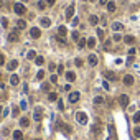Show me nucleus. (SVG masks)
<instances>
[{
  "instance_id": "nucleus-7",
  "label": "nucleus",
  "mask_w": 140,
  "mask_h": 140,
  "mask_svg": "<svg viewBox=\"0 0 140 140\" xmlns=\"http://www.w3.org/2000/svg\"><path fill=\"white\" fill-rule=\"evenodd\" d=\"M119 102H120L122 107H127V106H129V96H127V94H122V96L119 97Z\"/></svg>"
},
{
  "instance_id": "nucleus-63",
  "label": "nucleus",
  "mask_w": 140,
  "mask_h": 140,
  "mask_svg": "<svg viewBox=\"0 0 140 140\" xmlns=\"http://www.w3.org/2000/svg\"><path fill=\"white\" fill-rule=\"evenodd\" d=\"M0 119H2V117H0Z\"/></svg>"
},
{
  "instance_id": "nucleus-37",
  "label": "nucleus",
  "mask_w": 140,
  "mask_h": 140,
  "mask_svg": "<svg viewBox=\"0 0 140 140\" xmlns=\"http://www.w3.org/2000/svg\"><path fill=\"white\" fill-rule=\"evenodd\" d=\"M112 40H114V41H120V40H124V38L120 36L119 33H115V35H114V36H112Z\"/></svg>"
},
{
  "instance_id": "nucleus-41",
  "label": "nucleus",
  "mask_w": 140,
  "mask_h": 140,
  "mask_svg": "<svg viewBox=\"0 0 140 140\" xmlns=\"http://www.w3.org/2000/svg\"><path fill=\"white\" fill-rule=\"evenodd\" d=\"M45 7H46L45 2H38V8H40V10H45Z\"/></svg>"
},
{
  "instance_id": "nucleus-22",
  "label": "nucleus",
  "mask_w": 140,
  "mask_h": 140,
  "mask_svg": "<svg viewBox=\"0 0 140 140\" xmlns=\"http://www.w3.org/2000/svg\"><path fill=\"white\" fill-rule=\"evenodd\" d=\"M89 23H91L92 27H96L97 23H99V18H97L96 15H91V16H89Z\"/></svg>"
},
{
  "instance_id": "nucleus-5",
  "label": "nucleus",
  "mask_w": 140,
  "mask_h": 140,
  "mask_svg": "<svg viewBox=\"0 0 140 140\" xmlns=\"http://www.w3.org/2000/svg\"><path fill=\"white\" fill-rule=\"evenodd\" d=\"M18 28H16V30H13V31L12 33H8V36H7V40H8V41H12V43H15V41H18Z\"/></svg>"
},
{
  "instance_id": "nucleus-27",
  "label": "nucleus",
  "mask_w": 140,
  "mask_h": 140,
  "mask_svg": "<svg viewBox=\"0 0 140 140\" xmlns=\"http://www.w3.org/2000/svg\"><path fill=\"white\" fill-rule=\"evenodd\" d=\"M35 63H36L38 66H41L45 63V58H43V56H36V58H35Z\"/></svg>"
},
{
  "instance_id": "nucleus-55",
  "label": "nucleus",
  "mask_w": 140,
  "mask_h": 140,
  "mask_svg": "<svg viewBox=\"0 0 140 140\" xmlns=\"http://www.w3.org/2000/svg\"><path fill=\"white\" fill-rule=\"evenodd\" d=\"M2 99H3V94H0V101H2Z\"/></svg>"
},
{
  "instance_id": "nucleus-23",
  "label": "nucleus",
  "mask_w": 140,
  "mask_h": 140,
  "mask_svg": "<svg viewBox=\"0 0 140 140\" xmlns=\"http://www.w3.org/2000/svg\"><path fill=\"white\" fill-rule=\"evenodd\" d=\"M20 125H22V127H28V125H30V120H28L27 117H22L20 119Z\"/></svg>"
},
{
  "instance_id": "nucleus-6",
  "label": "nucleus",
  "mask_w": 140,
  "mask_h": 140,
  "mask_svg": "<svg viewBox=\"0 0 140 140\" xmlns=\"http://www.w3.org/2000/svg\"><path fill=\"white\" fill-rule=\"evenodd\" d=\"M79 97H81V94H79L78 91H74V92H69V97H68V99H69L71 104H74V102L79 101Z\"/></svg>"
},
{
  "instance_id": "nucleus-40",
  "label": "nucleus",
  "mask_w": 140,
  "mask_h": 140,
  "mask_svg": "<svg viewBox=\"0 0 140 140\" xmlns=\"http://www.w3.org/2000/svg\"><path fill=\"white\" fill-rule=\"evenodd\" d=\"M58 43H59V45H66V40H64V36H58Z\"/></svg>"
},
{
  "instance_id": "nucleus-8",
  "label": "nucleus",
  "mask_w": 140,
  "mask_h": 140,
  "mask_svg": "<svg viewBox=\"0 0 140 140\" xmlns=\"http://www.w3.org/2000/svg\"><path fill=\"white\" fill-rule=\"evenodd\" d=\"M30 35H31V38H35V40H36V38L41 36V30H40V28H36V27H33L31 30H30Z\"/></svg>"
},
{
  "instance_id": "nucleus-62",
  "label": "nucleus",
  "mask_w": 140,
  "mask_h": 140,
  "mask_svg": "<svg viewBox=\"0 0 140 140\" xmlns=\"http://www.w3.org/2000/svg\"><path fill=\"white\" fill-rule=\"evenodd\" d=\"M0 78H2V76H0Z\"/></svg>"
},
{
  "instance_id": "nucleus-12",
  "label": "nucleus",
  "mask_w": 140,
  "mask_h": 140,
  "mask_svg": "<svg viewBox=\"0 0 140 140\" xmlns=\"http://www.w3.org/2000/svg\"><path fill=\"white\" fill-rule=\"evenodd\" d=\"M18 82H20L18 74H12L10 76V84H12V86H18Z\"/></svg>"
},
{
  "instance_id": "nucleus-9",
  "label": "nucleus",
  "mask_w": 140,
  "mask_h": 140,
  "mask_svg": "<svg viewBox=\"0 0 140 140\" xmlns=\"http://www.w3.org/2000/svg\"><path fill=\"white\" fill-rule=\"evenodd\" d=\"M87 63H89L91 66H97L99 59H97V56H96V54H89V56H87Z\"/></svg>"
},
{
  "instance_id": "nucleus-26",
  "label": "nucleus",
  "mask_w": 140,
  "mask_h": 140,
  "mask_svg": "<svg viewBox=\"0 0 140 140\" xmlns=\"http://www.w3.org/2000/svg\"><path fill=\"white\" fill-rule=\"evenodd\" d=\"M107 10L112 13V12H115V3L114 2H107Z\"/></svg>"
},
{
  "instance_id": "nucleus-13",
  "label": "nucleus",
  "mask_w": 140,
  "mask_h": 140,
  "mask_svg": "<svg viewBox=\"0 0 140 140\" xmlns=\"http://www.w3.org/2000/svg\"><path fill=\"white\" fill-rule=\"evenodd\" d=\"M104 76H106V79H109V81H115V79H117V76L114 74L112 71H106Z\"/></svg>"
},
{
  "instance_id": "nucleus-39",
  "label": "nucleus",
  "mask_w": 140,
  "mask_h": 140,
  "mask_svg": "<svg viewBox=\"0 0 140 140\" xmlns=\"http://www.w3.org/2000/svg\"><path fill=\"white\" fill-rule=\"evenodd\" d=\"M73 40L74 41H79V33L78 31H73Z\"/></svg>"
},
{
  "instance_id": "nucleus-36",
  "label": "nucleus",
  "mask_w": 140,
  "mask_h": 140,
  "mask_svg": "<svg viewBox=\"0 0 140 140\" xmlns=\"http://www.w3.org/2000/svg\"><path fill=\"white\" fill-rule=\"evenodd\" d=\"M74 64L78 66V68H82V64H84V63H82V59H79V58H78V59L74 61Z\"/></svg>"
},
{
  "instance_id": "nucleus-46",
  "label": "nucleus",
  "mask_w": 140,
  "mask_h": 140,
  "mask_svg": "<svg viewBox=\"0 0 140 140\" xmlns=\"http://www.w3.org/2000/svg\"><path fill=\"white\" fill-rule=\"evenodd\" d=\"M8 114H10V110H8V107H7V109H3V112H2V115H3V117H7Z\"/></svg>"
},
{
  "instance_id": "nucleus-15",
  "label": "nucleus",
  "mask_w": 140,
  "mask_h": 140,
  "mask_svg": "<svg viewBox=\"0 0 140 140\" xmlns=\"http://www.w3.org/2000/svg\"><path fill=\"white\" fill-rule=\"evenodd\" d=\"M58 127H59V129H63V130L66 132V134H71V130H73V129L69 127V125H68V124H63V122H59V124H58Z\"/></svg>"
},
{
  "instance_id": "nucleus-17",
  "label": "nucleus",
  "mask_w": 140,
  "mask_h": 140,
  "mask_svg": "<svg viewBox=\"0 0 140 140\" xmlns=\"http://www.w3.org/2000/svg\"><path fill=\"white\" fill-rule=\"evenodd\" d=\"M40 22H41V27H46V28H48L49 25H51V20H49L48 16H43V18H41Z\"/></svg>"
},
{
  "instance_id": "nucleus-54",
  "label": "nucleus",
  "mask_w": 140,
  "mask_h": 140,
  "mask_svg": "<svg viewBox=\"0 0 140 140\" xmlns=\"http://www.w3.org/2000/svg\"><path fill=\"white\" fill-rule=\"evenodd\" d=\"M107 3V0H99V5H106Z\"/></svg>"
},
{
  "instance_id": "nucleus-47",
  "label": "nucleus",
  "mask_w": 140,
  "mask_h": 140,
  "mask_svg": "<svg viewBox=\"0 0 140 140\" xmlns=\"http://www.w3.org/2000/svg\"><path fill=\"white\" fill-rule=\"evenodd\" d=\"M5 64V58H3V54H0V66Z\"/></svg>"
},
{
  "instance_id": "nucleus-19",
  "label": "nucleus",
  "mask_w": 140,
  "mask_h": 140,
  "mask_svg": "<svg viewBox=\"0 0 140 140\" xmlns=\"http://www.w3.org/2000/svg\"><path fill=\"white\" fill-rule=\"evenodd\" d=\"M66 31H68V28L64 27V25H61V27H58V36H64Z\"/></svg>"
},
{
  "instance_id": "nucleus-57",
  "label": "nucleus",
  "mask_w": 140,
  "mask_h": 140,
  "mask_svg": "<svg viewBox=\"0 0 140 140\" xmlns=\"http://www.w3.org/2000/svg\"><path fill=\"white\" fill-rule=\"evenodd\" d=\"M2 3H3V2H2V0H0V7H2Z\"/></svg>"
},
{
  "instance_id": "nucleus-48",
  "label": "nucleus",
  "mask_w": 140,
  "mask_h": 140,
  "mask_svg": "<svg viewBox=\"0 0 140 140\" xmlns=\"http://www.w3.org/2000/svg\"><path fill=\"white\" fill-rule=\"evenodd\" d=\"M12 115H13V117H16V115H18V107H13V112H12Z\"/></svg>"
},
{
  "instance_id": "nucleus-50",
  "label": "nucleus",
  "mask_w": 140,
  "mask_h": 140,
  "mask_svg": "<svg viewBox=\"0 0 140 140\" xmlns=\"http://www.w3.org/2000/svg\"><path fill=\"white\" fill-rule=\"evenodd\" d=\"M54 2H56V0H46V3H48V5H54Z\"/></svg>"
},
{
  "instance_id": "nucleus-21",
  "label": "nucleus",
  "mask_w": 140,
  "mask_h": 140,
  "mask_svg": "<svg viewBox=\"0 0 140 140\" xmlns=\"http://www.w3.org/2000/svg\"><path fill=\"white\" fill-rule=\"evenodd\" d=\"M66 79H68L69 82H73L76 79V74L73 73V71H68V73H66Z\"/></svg>"
},
{
  "instance_id": "nucleus-38",
  "label": "nucleus",
  "mask_w": 140,
  "mask_h": 140,
  "mask_svg": "<svg viewBox=\"0 0 140 140\" xmlns=\"http://www.w3.org/2000/svg\"><path fill=\"white\" fill-rule=\"evenodd\" d=\"M56 71H58L59 74H63V73H64V66H63V64H59L58 68H56Z\"/></svg>"
},
{
  "instance_id": "nucleus-29",
  "label": "nucleus",
  "mask_w": 140,
  "mask_h": 140,
  "mask_svg": "<svg viewBox=\"0 0 140 140\" xmlns=\"http://www.w3.org/2000/svg\"><path fill=\"white\" fill-rule=\"evenodd\" d=\"M132 119H134L135 124H139V122H140V110H137V112L134 114V117H132Z\"/></svg>"
},
{
  "instance_id": "nucleus-14",
  "label": "nucleus",
  "mask_w": 140,
  "mask_h": 140,
  "mask_svg": "<svg viewBox=\"0 0 140 140\" xmlns=\"http://www.w3.org/2000/svg\"><path fill=\"white\" fill-rule=\"evenodd\" d=\"M112 30L114 31H120V30H124V25H122L120 22H114L112 23Z\"/></svg>"
},
{
  "instance_id": "nucleus-43",
  "label": "nucleus",
  "mask_w": 140,
  "mask_h": 140,
  "mask_svg": "<svg viewBox=\"0 0 140 140\" xmlns=\"http://www.w3.org/2000/svg\"><path fill=\"white\" fill-rule=\"evenodd\" d=\"M58 109H59V110H63V109H64V104H63V101H61V99L58 101Z\"/></svg>"
},
{
  "instance_id": "nucleus-3",
  "label": "nucleus",
  "mask_w": 140,
  "mask_h": 140,
  "mask_svg": "<svg viewBox=\"0 0 140 140\" xmlns=\"http://www.w3.org/2000/svg\"><path fill=\"white\" fill-rule=\"evenodd\" d=\"M13 10H15L16 15H23V13H27V8H25L23 3H15V5H13Z\"/></svg>"
},
{
  "instance_id": "nucleus-61",
  "label": "nucleus",
  "mask_w": 140,
  "mask_h": 140,
  "mask_svg": "<svg viewBox=\"0 0 140 140\" xmlns=\"http://www.w3.org/2000/svg\"><path fill=\"white\" fill-rule=\"evenodd\" d=\"M107 140H112V139H107Z\"/></svg>"
},
{
  "instance_id": "nucleus-58",
  "label": "nucleus",
  "mask_w": 140,
  "mask_h": 140,
  "mask_svg": "<svg viewBox=\"0 0 140 140\" xmlns=\"http://www.w3.org/2000/svg\"><path fill=\"white\" fill-rule=\"evenodd\" d=\"M35 140H41V139H35Z\"/></svg>"
},
{
  "instance_id": "nucleus-44",
  "label": "nucleus",
  "mask_w": 140,
  "mask_h": 140,
  "mask_svg": "<svg viewBox=\"0 0 140 140\" xmlns=\"http://www.w3.org/2000/svg\"><path fill=\"white\" fill-rule=\"evenodd\" d=\"M20 107H22V110H27V101H22L20 102Z\"/></svg>"
},
{
  "instance_id": "nucleus-60",
  "label": "nucleus",
  "mask_w": 140,
  "mask_h": 140,
  "mask_svg": "<svg viewBox=\"0 0 140 140\" xmlns=\"http://www.w3.org/2000/svg\"><path fill=\"white\" fill-rule=\"evenodd\" d=\"M22 2H27V0H22Z\"/></svg>"
},
{
  "instance_id": "nucleus-33",
  "label": "nucleus",
  "mask_w": 140,
  "mask_h": 140,
  "mask_svg": "<svg viewBox=\"0 0 140 140\" xmlns=\"http://www.w3.org/2000/svg\"><path fill=\"white\" fill-rule=\"evenodd\" d=\"M97 38H99V40H104V30H102V28L97 30Z\"/></svg>"
},
{
  "instance_id": "nucleus-56",
  "label": "nucleus",
  "mask_w": 140,
  "mask_h": 140,
  "mask_svg": "<svg viewBox=\"0 0 140 140\" xmlns=\"http://www.w3.org/2000/svg\"><path fill=\"white\" fill-rule=\"evenodd\" d=\"M0 112H3V110H2V106H0Z\"/></svg>"
},
{
  "instance_id": "nucleus-28",
  "label": "nucleus",
  "mask_w": 140,
  "mask_h": 140,
  "mask_svg": "<svg viewBox=\"0 0 140 140\" xmlns=\"http://www.w3.org/2000/svg\"><path fill=\"white\" fill-rule=\"evenodd\" d=\"M27 58H28V59H35V58H36V53H35L33 49H30V51L27 53Z\"/></svg>"
},
{
  "instance_id": "nucleus-35",
  "label": "nucleus",
  "mask_w": 140,
  "mask_h": 140,
  "mask_svg": "<svg viewBox=\"0 0 140 140\" xmlns=\"http://www.w3.org/2000/svg\"><path fill=\"white\" fill-rule=\"evenodd\" d=\"M86 40H79V41H78V46H79V48H84V46H86Z\"/></svg>"
},
{
  "instance_id": "nucleus-4",
  "label": "nucleus",
  "mask_w": 140,
  "mask_h": 140,
  "mask_svg": "<svg viewBox=\"0 0 140 140\" xmlns=\"http://www.w3.org/2000/svg\"><path fill=\"white\" fill-rule=\"evenodd\" d=\"M74 12H76V7H74V3H71L68 8H66V18L68 20H73V16H74Z\"/></svg>"
},
{
  "instance_id": "nucleus-31",
  "label": "nucleus",
  "mask_w": 140,
  "mask_h": 140,
  "mask_svg": "<svg viewBox=\"0 0 140 140\" xmlns=\"http://www.w3.org/2000/svg\"><path fill=\"white\" fill-rule=\"evenodd\" d=\"M43 78H45V71L40 69V71H38V74H36V79H38V81H41Z\"/></svg>"
},
{
  "instance_id": "nucleus-32",
  "label": "nucleus",
  "mask_w": 140,
  "mask_h": 140,
  "mask_svg": "<svg viewBox=\"0 0 140 140\" xmlns=\"http://www.w3.org/2000/svg\"><path fill=\"white\" fill-rule=\"evenodd\" d=\"M102 102H104V97H102V96L94 97V104H102Z\"/></svg>"
},
{
  "instance_id": "nucleus-25",
  "label": "nucleus",
  "mask_w": 140,
  "mask_h": 140,
  "mask_svg": "<svg viewBox=\"0 0 140 140\" xmlns=\"http://www.w3.org/2000/svg\"><path fill=\"white\" fill-rule=\"evenodd\" d=\"M96 46V38H89L87 40V48H94Z\"/></svg>"
},
{
  "instance_id": "nucleus-16",
  "label": "nucleus",
  "mask_w": 140,
  "mask_h": 140,
  "mask_svg": "<svg viewBox=\"0 0 140 140\" xmlns=\"http://www.w3.org/2000/svg\"><path fill=\"white\" fill-rule=\"evenodd\" d=\"M124 41L127 45H134L135 43V36H132V35H127V36H124Z\"/></svg>"
},
{
  "instance_id": "nucleus-20",
  "label": "nucleus",
  "mask_w": 140,
  "mask_h": 140,
  "mask_svg": "<svg viewBox=\"0 0 140 140\" xmlns=\"http://www.w3.org/2000/svg\"><path fill=\"white\" fill-rule=\"evenodd\" d=\"M13 140H23L22 130H15V132H13Z\"/></svg>"
},
{
  "instance_id": "nucleus-59",
  "label": "nucleus",
  "mask_w": 140,
  "mask_h": 140,
  "mask_svg": "<svg viewBox=\"0 0 140 140\" xmlns=\"http://www.w3.org/2000/svg\"><path fill=\"white\" fill-rule=\"evenodd\" d=\"M91 2H96V0H91Z\"/></svg>"
},
{
  "instance_id": "nucleus-34",
  "label": "nucleus",
  "mask_w": 140,
  "mask_h": 140,
  "mask_svg": "<svg viewBox=\"0 0 140 140\" xmlns=\"http://www.w3.org/2000/svg\"><path fill=\"white\" fill-rule=\"evenodd\" d=\"M102 87L106 89V91H110V84H109V81H104L102 82Z\"/></svg>"
},
{
  "instance_id": "nucleus-42",
  "label": "nucleus",
  "mask_w": 140,
  "mask_h": 140,
  "mask_svg": "<svg viewBox=\"0 0 140 140\" xmlns=\"http://www.w3.org/2000/svg\"><path fill=\"white\" fill-rule=\"evenodd\" d=\"M2 25H3V27H8V20H7V18H5V16H2Z\"/></svg>"
},
{
  "instance_id": "nucleus-52",
  "label": "nucleus",
  "mask_w": 140,
  "mask_h": 140,
  "mask_svg": "<svg viewBox=\"0 0 140 140\" xmlns=\"http://www.w3.org/2000/svg\"><path fill=\"white\" fill-rule=\"evenodd\" d=\"M78 23H79V20H78V18H73V25H74V27L78 25Z\"/></svg>"
},
{
  "instance_id": "nucleus-18",
  "label": "nucleus",
  "mask_w": 140,
  "mask_h": 140,
  "mask_svg": "<svg viewBox=\"0 0 140 140\" xmlns=\"http://www.w3.org/2000/svg\"><path fill=\"white\" fill-rule=\"evenodd\" d=\"M16 28L18 30H25L27 28V22L25 20H16Z\"/></svg>"
},
{
  "instance_id": "nucleus-49",
  "label": "nucleus",
  "mask_w": 140,
  "mask_h": 140,
  "mask_svg": "<svg viewBox=\"0 0 140 140\" xmlns=\"http://www.w3.org/2000/svg\"><path fill=\"white\" fill-rule=\"evenodd\" d=\"M41 89H43V91H49V84H43Z\"/></svg>"
},
{
  "instance_id": "nucleus-1",
  "label": "nucleus",
  "mask_w": 140,
  "mask_h": 140,
  "mask_svg": "<svg viewBox=\"0 0 140 140\" xmlns=\"http://www.w3.org/2000/svg\"><path fill=\"white\" fill-rule=\"evenodd\" d=\"M76 120L81 125H86L87 124V114L86 112H76Z\"/></svg>"
},
{
  "instance_id": "nucleus-45",
  "label": "nucleus",
  "mask_w": 140,
  "mask_h": 140,
  "mask_svg": "<svg viewBox=\"0 0 140 140\" xmlns=\"http://www.w3.org/2000/svg\"><path fill=\"white\" fill-rule=\"evenodd\" d=\"M51 82H54V84L58 82V76H56V74H53V76H51Z\"/></svg>"
},
{
  "instance_id": "nucleus-24",
  "label": "nucleus",
  "mask_w": 140,
  "mask_h": 140,
  "mask_svg": "<svg viewBox=\"0 0 140 140\" xmlns=\"http://www.w3.org/2000/svg\"><path fill=\"white\" fill-rule=\"evenodd\" d=\"M48 99L51 101V102H54V101H58V94H56V92H49V94H48Z\"/></svg>"
},
{
  "instance_id": "nucleus-53",
  "label": "nucleus",
  "mask_w": 140,
  "mask_h": 140,
  "mask_svg": "<svg viewBox=\"0 0 140 140\" xmlns=\"http://www.w3.org/2000/svg\"><path fill=\"white\" fill-rule=\"evenodd\" d=\"M54 69H56V66H54L53 63H51V64H49V71H54Z\"/></svg>"
},
{
  "instance_id": "nucleus-10",
  "label": "nucleus",
  "mask_w": 140,
  "mask_h": 140,
  "mask_svg": "<svg viewBox=\"0 0 140 140\" xmlns=\"http://www.w3.org/2000/svg\"><path fill=\"white\" fill-rule=\"evenodd\" d=\"M124 84H125V86H132V84H134V76L125 74L124 76Z\"/></svg>"
},
{
  "instance_id": "nucleus-30",
  "label": "nucleus",
  "mask_w": 140,
  "mask_h": 140,
  "mask_svg": "<svg viewBox=\"0 0 140 140\" xmlns=\"http://www.w3.org/2000/svg\"><path fill=\"white\" fill-rule=\"evenodd\" d=\"M134 137H135V139H140V127H139V125L134 129Z\"/></svg>"
},
{
  "instance_id": "nucleus-11",
  "label": "nucleus",
  "mask_w": 140,
  "mask_h": 140,
  "mask_svg": "<svg viewBox=\"0 0 140 140\" xmlns=\"http://www.w3.org/2000/svg\"><path fill=\"white\" fill-rule=\"evenodd\" d=\"M16 68H18V61H16V59H12L10 63L7 64V69L8 71H13V69H16Z\"/></svg>"
},
{
  "instance_id": "nucleus-2",
  "label": "nucleus",
  "mask_w": 140,
  "mask_h": 140,
  "mask_svg": "<svg viewBox=\"0 0 140 140\" xmlns=\"http://www.w3.org/2000/svg\"><path fill=\"white\" fill-rule=\"evenodd\" d=\"M43 119V109L41 107H35V112H33V120L35 122H40Z\"/></svg>"
},
{
  "instance_id": "nucleus-51",
  "label": "nucleus",
  "mask_w": 140,
  "mask_h": 140,
  "mask_svg": "<svg viewBox=\"0 0 140 140\" xmlns=\"http://www.w3.org/2000/svg\"><path fill=\"white\" fill-rule=\"evenodd\" d=\"M129 54H130V56H132V54H135V48H130V49H129Z\"/></svg>"
}]
</instances>
